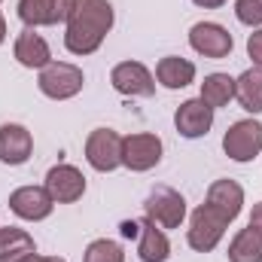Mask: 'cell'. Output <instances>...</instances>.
<instances>
[{"label": "cell", "mask_w": 262, "mask_h": 262, "mask_svg": "<svg viewBox=\"0 0 262 262\" xmlns=\"http://www.w3.org/2000/svg\"><path fill=\"white\" fill-rule=\"evenodd\" d=\"M46 189H49V195L55 198L58 204H70V201L82 198V192H85V177L73 165H55L46 174Z\"/></svg>", "instance_id": "11"}, {"label": "cell", "mask_w": 262, "mask_h": 262, "mask_svg": "<svg viewBox=\"0 0 262 262\" xmlns=\"http://www.w3.org/2000/svg\"><path fill=\"white\" fill-rule=\"evenodd\" d=\"M110 82L119 95H131V98H149L156 92V79L140 61H122L113 67Z\"/></svg>", "instance_id": "9"}, {"label": "cell", "mask_w": 262, "mask_h": 262, "mask_svg": "<svg viewBox=\"0 0 262 262\" xmlns=\"http://www.w3.org/2000/svg\"><path fill=\"white\" fill-rule=\"evenodd\" d=\"M18 18L28 28L55 25V0H18Z\"/></svg>", "instance_id": "22"}, {"label": "cell", "mask_w": 262, "mask_h": 262, "mask_svg": "<svg viewBox=\"0 0 262 262\" xmlns=\"http://www.w3.org/2000/svg\"><path fill=\"white\" fill-rule=\"evenodd\" d=\"M28 253H37V244L25 229H15V226L0 229V262H18Z\"/></svg>", "instance_id": "19"}, {"label": "cell", "mask_w": 262, "mask_h": 262, "mask_svg": "<svg viewBox=\"0 0 262 262\" xmlns=\"http://www.w3.org/2000/svg\"><path fill=\"white\" fill-rule=\"evenodd\" d=\"M250 226L262 229V201H259V204H253V213H250Z\"/></svg>", "instance_id": "27"}, {"label": "cell", "mask_w": 262, "mask_h": 262, "mask_svg": "<svg viewBox=\"0 0 262 262\" xmlns=\"http://www.w3.org/2000/svg\"><path fill=\"white\" fill-rule=\"evenodd\" d=\"M85 159L101 174L119 168L122 165V137L113 128H95L85 140Z\"/></svg>", "instance_id": "5"}, {"label": "cell", "mask_w": 262, "mask_h": 262, "mask_svg": "<svg viewBox=\"0 0 262 262\" xmlns=\"http://www.w3.org/2000/svg\"><path fill=\"white\" fill-rule=\"evenodd\" d=\"M143 210H146L149 223H156L162 229H177L186 216V198L171 186H156V189H149V195L143 201Z\"/></svg>", "instance_id": "2"}, {"label": "cell", "mask_w": 262, "mask_h": 262, "mask_svg": "<svg viewBox=\"0 0 262 262\" xmlns=\"http://www.w3.org/2000/svg\"><path fill=\"white\" fill-rule=\"evenodd\" d=\"M235 98L247 113H262V67H250L235 79Z\"/></svg>", "instance_id": "17"}, {"label": "cell", "mask_w": 262, "mask_h": 262, "mask_svg": "<svg viewBox=\"0 0 262 262\" xmlns=\"http://www.w3.org/2000/svg\"><path fill=\"white\" fill-rule=\"evenodd\" d=\"M189 46L204 58H226L232 52V34L216 21H198L189 31Z\"/></svg>", "instance_id": "8"}, {"label": "cell", "mask_w": 262, "mask_h": 262, "mask_svg": "<svg viewBox=\"0 0 262 262\" xmlns=\"http://www.w3.org/2000/svg\"><path fill=\"white\" fill-rule=\"evenodd\" d=\"M18 262H43V256L40 253H28V256H21Z\"/></svg>", "instance_id": "29"}, {"label": "cell", "mask_w": 262, "mask_h": 262, "mask_svg": "<svg viewBox=\"0 0 262 262\" xmlns=\"http://www.w3.org/2000/svg\"><path fill=\"white\" fill-rule=\"evenodd\" d=\"M223 149L232 162H250L262 149V125L256 119H241L223 137Z\"/></svg>", "instance_id": "6"}, {"label": "cell", "mask_w": 262, "mask_h": 262, "mask_svg": "<svg viewBox=\"0 0 262 262\" xmlns=\"http://www.w3.org/2000/svg\"><path fill=\"white\" fill-rule=\"evenodd\" d=\"M232 98H235V79L229 73H210V76H204V82H201V101L210 110L226 107Z\"/></svg>", "instance_id": "21"}, {"label": "cell", "mask_w": 262, "mask_h": 262, "mask_svg": "<svg viewBox=\"0 0 262 262\" xmlns=\"http://www.w3.org/2000/svg\"><path fill=\"white\" fill-rule=\"evenodd\" d=\"M226 226H229V220H226L223 213H216L210 204L195 207V213H192V220H189V247L198 250V253H210V250L220 244Z\"/></svg>", "instance_id": "4"}, {"label": "cell", "mask_w": 262, "mask_h": 262, "mask_svg": "<svg viewBox=\"0 0 262 262\" xmlns=\"http://www.w3.org/2000/svg\"><path fill=\"white\" fill-rule=\"evenodd\" d=\"M15 58H18V64L21 67H43L52 61V55H49V46H46V40L40 37V34H34V28H25L18 37H15Z\"/></svg>", "instance_id": "15"}, {"label": "cell", "mask_w": 262, "mask_h": 262, "mask_svg": "<svg viewBox=\"0 0 262 262\" xmlns=\"http://www.w3.org/2000/svg\"><path fill=\"white\" fill-rule=\"evenodd\" d=\"M31 149H34V137L25 125H15V122L0 125V162L25 165L31 159Z\"/></svg>", "instance_id": "13"}, {"label": "cell", "mask_w": 262, "mask_h": 262, "mask_svg": "<svg viewBox=\"0 0 262 262\" xmlns=\"http://www.w3.org/2000/svg\"><path fill=\"white\" fill-rule=\"evenodd\" d=\"M204 204H210L216 213H223L229 223L241 213V204H244V189L235 183V180H216V183H210V189H207V201Z\"/></svg>", "instance_id": "14"}, {"label": "cell", "mask_w": 262, "mask_h": 262, "mask_svg": "<svg viewBox=\"0 0 262 262\" xmlns=\"http://www.w3.org/2000/svg\"><path fill=\"white\" fill-rule=\"evenodd\" d=\"M82 82H85L82 70L67 61H49L40 70V92L52 101H67V98L79 95Z\"/></svg>", "instance_id": "3"}, {"label": "cell", "mask_w": 262, "mask_h": 262, "mask_svg": "<svg viewBox=\"0 0 262 262\" xmlns=\"http://www.w3.org/2000/svg\"><path fill=\"white\" fill-rule=\"evenodd\" d=\"M162 162V140L156 134H128L122 137V165L128 171H149Z\"/></svg>", "instance_id": "7"}, {"label": "cell", "mask_w": 262, "mask_h": 262, "mask_svg": "<svg viewBox=\"0 0 262 262\" xmlns=\"http://www.w3.org/2000/svg\"><path fill=\"white\" fill-rule=\"evenodd\" d=\"M52 207H55V198L49 195L46 186H21L9 195V210L21 220H31V223L46 220L52 213Z\"/></svg>", "instance_id": "10"}, {"label": "cell", "mask_w": 262, "mask_h": 262, "mask_svg": "<svg viewBox=\"0 0 262 262\" xmlns=\"http://www.w3.org/2000/svg\"><path fill=\"white\" fill-rule=\"evenodd\" d=\"M85 262H125V253L116 241L110 238H98L85 247Z\"/></svg>", "instance_id": "23"}, {"label": "cell", "mask_w": 262, "mask_h": 262, "mask_svg": "<svg viewBox=\"0 0 262 262\" xmlns=\"http://www.w3.org/2000/svg\"><path fill=\"white\" fill-rule=\"evenodd\" d=\"M195 6H204V9H216V6H223L226 0H192Z\"/></svg>", "instance_id": "28"}, {"label": "cell", "mask_w": 262, "mask_h": 262, "mask_svg": "<svg viewBox=\"0 0 262 262\" xmlns=\"http://www.w3.org/2000/svg\"><path fill=\"white\" fill-rule=\"evenodd\" d=\"M156 79H159L165 89H186V85L195 79V64L186 61V58L168 55V58H162L159 67H156Z\"/></svg>", "instance_id": "16"}, {"label": "cell", "mask_w": 262, "mask_h": 262, "mask_svg": "<svg viewBox=\"0 0 262 262\" xmlns=\"http://www.w3.org/2000/svg\"><path fill=\"white\" fill-rule=\"evenodd\" d=\"M43 262H67V259H61V256H43Z\"/></svg>", "instance_id": "31"}, {"label": "cell", "mask_w": 262, "mask_h": 262, "mask_svg": "<svg viewBox=\"0 0 262 262\" xmlns=\"http://www.w3.org/2000/svg\"><path fill=\"white\" fill-rule=\"evenodd\" d=\"M6 40V21H3V15H0V43Z\"/></svg>", "instance_id": "30"}, {"label": "cell", "mask_w": 262, "mask_h": 262, "mask_svg": "<svg viewBox=\"0 0 262 262\" xmlns=\"http://www.w3.org/2000/svg\"><path fill=\"white\" fill-rule=\"evenodd\" d=\"M122 235H125V238L140 235V223H137V220H125V223H122Z\"/></svg>", "instance_id": "26"}, {"label": "cell", "mask_w": 262, "mask_h": 262, "mask_svg": "<svg viewBox=\"0 0 262 262\" xmlns=\"http://www.w3.org/2000/svg\"><path fill=\"white\" fill-rule=\"evenodd\" d=\"M247 55L253 58V64L262 67V31H253L247 40Z\"/></svg>", "instance_id": "25"}, {"label": "cell", "mask_w": 262, "mask_h": 262, "mask_svg": "<svg viewBox=\"0 0 262 262\" xmlns=\"http://www.w3.org/2000/svg\"><path fill=\"white\" fill-rule=\"evenodd\" d=\"M235 15H238L241 25H250V28L262 25V0H238Z\"/></svg>", "instance_id": "24"}, {"label": "cell", "mask_w": 262, "mask_h": 262, "mask_svg": "<svg viewBox=\"0 0 262 262\" xmlns=\"http://www.w3.org/2000/svg\"><path fill=\"white\" fill-rule=\"evenodd\" d=\"M174 125L183 137H204L210 125H213V110L201 101V98H192V101H183L174 113Z\"/></svg>", "instance_id": "12"}, {"label": "cell", "mask_w": 262, "mask_h": 262, "mask_svg": "<svg viewBox=\"0 0 262 262\" xmlns=\"http://www.w3.org/2000/svg\"><path fill=\"white\" fill-rule=\"evenodd\" d=\"M171 253V244L168 238L162 235V229L149 220L140 223V247H137V256L143 262H165Z\"/></svg>", "instance_id": "18"}, {"label": "cell", "mask_w": 262, "mask_h": 262, "mask_svg": "<svg viewBox=\"0 0 262 262\" xmlns=\"http://www.w3.org/2000/svg\"><path fill=\"white\" fill-rule=\"evenodd\" d=\"M229 262H262V229H241L229 244Z\"/></svg>", "instance_id": "20"}, {"label": "cell", "mask_w": 262, "mask_h": 262, "mask_svg": "<svg viewBox=\"0 0 262 262\" xmlns=\"http://www.w3.org/2000/svg\"><path fill=\"white\" fill-rule=\"evenodd\" d=\"M113 28L110 0H76V9L67 18L64 46L73 55H92Z\"/></svg>", "instance_id": "1"}]
</instances>
